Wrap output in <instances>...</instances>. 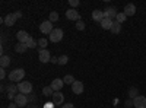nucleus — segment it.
Segmentation results:
<instances>
[{"label":"nucleus","mask_w":146,"mask_h":108,"mask_svg":"<svg viewBox=\"0 0 146 108\" xmlns=\"http://www.w3.org/2000/svg\"><path fill=\"white\" fill-rule=\"evenodd\" d=\"M23 78H25V70H23V69H15V70H12L9 73V80L10 82L21 83Z\"/></svg>","instance_id":"f257e3e1"},{"label":"nucleus","mask_w":146,"mask_h":108,"mask_svg":"<svg viewBox=\"0 0 146 108\" xmlns=\"http://www.w3.org/2000/svg\"><path fill=\"white\" fill-rule=\"evenodd\" d=\"M22 18V12H15V13H9L6 18H5V25L7 27H13L15 25V22L16 19Z\"/></svg>","instance_id":"f03ea898"},{"label":"nucleus","mask_w":146,"mask_h":108,"mask_svg":"<svg viewBox=\"0 0 146 108\" xmlns=\"http://www.w3.org/2000/svg\"><path fill=\"white\" fill-rule=\"evenodd\" d=\"M18 89L23 95H29V93H32V83L31 82H21V83H18Z\"/></svg>","instance_id":"7ed1b4c3"},{"label":"nucleus","mask_w":146,"mask_h":108,"mask_svg":"<svg viewBox=\"0 0 146 108\" xmlns=\"http://www.w3.org/2000/svg\"><path fill=\"white\" fill-rule=\"evenodd\" d=\"M48 38H50V41L51 42H60V41H62V38H63V29H60V28H54L53 29V32L50 34V37H48Z\"/></svg>","instance_id":"20e7f679"},{"label":"nucleus","mask_w":146,"mask_h":108,"mask_svg":"<svg viewBox=\"0 0 146 108\" xmlns=\"http://www.w3.org/2000/svg\"><path fill=\"white\" fill-rule=\"evenodd\" d=\"M53 22H50V21H44L42 23H41V25H40V31L44 34V35H50L51 32H53Z\"/></svg>","instance_id":"39448f33"},{"label":"nucleus","mask_w":146,"mask_h":108,"mask_svg":"<svg viewBox=\"0 0 146 108\" xmlns=\"http://www.w3.org/2000/svg\"><path fill=\"white\" fill-rule=\"evenodd\" d=\"M38 58H40V62L41 63H48V62H51V54H50V51L48 50H40V53H38Z\"/></svg>","instance_id":"423d86ee"},{"label":"nucleus","mask_w":146,"mask_h":108,"mask_svg":"<svg viewBox=\"0 0 146 108\" xmlns=\"http://www.w3.org/2000/svg\"><path fill=\"white\" fill-rule=\"evenodd\" d=\"M13 102H15L18 107H27V104H28V97H27V95H23V93H18L16 97H15V99H13Z\"/></svg>","instance_id":"0eeeda50"},{"label":"nucleus","mask_w":146,"mask_h":108,"mask_svg":"<svg viewBox=\"0 0 146 108\" xmlns=\"http://www.w3.org/2000/svg\"><path fill=\"white\" fill-rule=\"evenodd\" d=\"M66 18L69 19V21H80V15H79V12L76 10V9H67V12H66Z\"/></svg>","instance_id":"6e6552de"},{"label":"nucleus","mask_w":146,"mask_h":108,"mask_svg":"<svg viewBox=\"0 0 146 108\" xmlns=\"http://www.w3.org/2000/svg\"><path fill=\"white\" fill-rule=\"evenodd\" d=\"M7 98L9 99H15V97H16V92H19V89H18V85H15V83H10V85L7 86Z\"/></svg>","instance_id":"1a4fd4ad"},{"label":"nucleus","mask_w":146,"mask_h":108,"mask_svg":"<svg viewBox=\"0 0 146 108\" xmlns=\"http://www.w3.org/2000/svg\"><path fill=\"white\" fill-rule=\"evenodd\" d=\"M83 89H85L83 82H80V80H75V83L72 85V92H73V93H76V95L83 93Z\"/></svg>","instance_id":"9d476101"},{"label":"nucleus","mask_w":146,"mask_h":108,"mask_svg":"<svg viewBox=\"0 0 146 108\" xmlns=\"http://www.w3.org/2000/svg\"><path fill=\"white\" fill-rule=\"evenodd\" d=\"M133 107L135 108H146V98L143 95H139L137 98L133 99Z\"/></svg>","instance_id":"9b49d317"},{"label":"nucleus","mask_w":146,"mask_h":108,"mask_svg":"<svg viewBox=\"0 0 146 108\" xmlns=\"http://www.w3.org/2000/svg\"><path fill=\"white\" fill-rule=\"evenodd\" d=\"M50 86L53 88V91H54V92H60V91H62V88L64 86V82H63V79L56 78V79L51 82V85H50Z\"/></svg>","instance_id":"f8f14e48"},{"label":"nucleus","mask_w":146,"mask_h":108,"mask_svg":"<svg viewBox=\"0 0 146 108\" xmlns=\"http://www.w3.org/2000/svg\"><path fill=\"white\" fill-rule=\"evenodd\" d=\"M64 102V95L62 92H54L53 93V104L54 105H63Z\"/></svg>","instance_id":"ddd939ff"},{"label":"nucleus","mask_w":146,"mask_h":108,"mask_svg":"<svg viewBox=\"0 0 146 108\" xmlns=\"http://www.w3.org/2000/svg\"><path fill=\"white\" fill-rule=\"evenodd\" d=\"M29 37H31V35H29L27 31H18V32H16V38H18L19 42L27 44V41L29 40Z\"/></svg>","instance_id":"4468645a"},{"label":"nucleus","mask_w":146,"mask_h":108,"mask_svg":"<svg viewBox=\"0 0 146 108\" xmlns=\"http://www.w3.org/2000/svg\"><path fill=\"white\" fill-rule=\"evenodd\" d=\"M104 16H105L107 19H113V21H114V18L117 16V9H115V7H107V9L104 10Z\"/></svg>","instance_id":"2eb2a0df"},{"label":"nucleus","mask_w":146,"mask_h":108,"mask_svg":"<svg viewBox=\"0 0 146 108\" xmlns=\"http://www.w3.org/2000/svg\"><path fill=\"white\" fill-rule=\"evenodd\" d=\"M104 18H105V16H104V10L96 9V10L92 12V19H94L95 22H100V23H101V22L104 21Z\"/></svg>","instance_id":"dca6fc26"},{"label":"nucleus","mask_w":146,"mask_h":108,"mask_svg":"<svg viewBox=\"0 0 146 108\" xmlns=\"http://www.w3.org/2000/svg\"><path fill=\"white\" fill-rule=\"evenodd\" d=\"M135 13H136V6L133 3H129V5L124 6V15L126 16H133Z\"/></svg>","instance_id":"f3484780"},{"label":"nucleus","mask_w":146,"mask_h":108,"mask_svg":"<svg viewBox=\"0 0 146 108\" xmlns=\"http://www.w3.org/2000/svg\"><path fill=\"white\" fill-rule=\"evenodd\" d=\"M113 25H114V21H113V19H107V18H104V21L101 22V28H102V29H110V31H111Z\"/></svg>","instance_id":"a211bd4d"},{"label":"nucleus","mask_w":146,"mask_h":108,"mask_svg":"<svg viewBox=\"0 0 146 108\" xmlns=\"http://www.w3.org/2000/svg\"><path fill=\"white\" fill-rule=\"evenodd\" d=\"M10 62H12V60H10V57H9V56H6V54L0 57V66H2V69L7 67V66L10 64Z\"/></svg>","instance_id":"6ab92c4d"},{"label":"nucleus","mask_w":146,"mask_h":108,"mask_svg":"<svg viewBox=\"0 0 146 108\" xmlns=\"http://www.w3.org/2000/svg\"><path fill=\"white\" fill-rule=\"evenodd\" d=\"M27 50H28V47H27V44H23V42H18V44L15 45V51L19 53V54L25 53Z\"/></svg>","instance_id":"aec40b11"},{"label":"nucleus","mask_w":146,"mask_h":108,"mask_svg":"<svg viewBox=\"0 0 146 108\" xmlns=\"http://www.w3.org/2000/svg\"><path fill=\"white\" fill-rule=\"evenodd\" d=\"M75 78H73L72 75H66L64 78H63V82H64V85H73V83H75Z\"/></svg>","instance_id":"412c9836"},{"label":"nucleus","mask_w":146,"mask_h":108,"mask_svg":"<svg viewBox=\"0 0 146 108\" xmlns=\"http://www.w3.org/2000/svg\"><path fill=\"white\" fill-rule=\"evenodd\" d=\"M111 32H113V35H117V34H120V32H121V23H118V22H114V25H113V28H111Z\"/></svg>","instance_id":"4be33fe9"},{"label":"nucleus","mask_w":146,"mask_h":108,"mask_svg":"<svg viewBox=\"0 0 146 108\" xmlns=\"http://www.w3.org/2000/svg\"><path fill=\"white\" fill-rule=\"evenodd\" d=\"M42 93L45 95V97H53L54 91H53L51 86H44V88H42Z\"/></svg>","instance_id":"5701e85b"},{"label":"nucleus","mask_w":146,"mask_h":108,"mask_svg":"<svg viewBox=\"0 0 146 108\" xmlns=\"http://www.w3.org/2000/svg\"><path fill=\"white\" fill-rule=\"evenodd\" d=\"M36 44H38V41H35L32 37H29V40L27 41V47H28V48H35Z\"/></svg>","instance_id":"b1692460"},{"label":"nucleus","mask_w":146,"mask_h":108,"mask_svg":"<svg viewBox=\"0 0 146 108\" xmlns=\"http://www.w3.org/2000/svg\"><path fill=\"white\" fill-rule=\"evenodd\" d=\"M126 15H124V12H121V13H117V16H115V22H118V23H123L124 21H126Z\"/></svg>","instance_id":"393cba45"},{"label":"nucleus","mask_w":146,"mask_h":108,"mask_svg":"<svg viewBox=\"0 0 146 108\" xmlns=\"http://www.w3.org/2000/svg\"><path fill=\"white\" fill-rule=\"evenodd\" d=\"M139 92H137V89L136 88H130V91H129V97L131 98V99H135V98H137L139 95H137Z\"/></svg>","instance_id":"a878e982"},{"label":"nucleus","mask_w":146,"mask_h":108,"mask_svg":"<svg viewBox=\"0 0 146 108\" xmlns=\"http://www.w3.org/2000/svg\"><path fill=\"white\" fill-rule=\"evenodd\" d=\"M67 62H69V57H67V56H60V57H58V64H60V66L67 64Z\"/></svg>","instance_id":"bb28decb"},{"label":"nucleus","mask_w":146,"mask_h":108,"mask_svg":"<svg viewBox=\"0 0 146 108\" xmlns=\"http://www.w3.org/2000/svg\"><path fill=\"white\" fill-rule=\"evenodd\" d=\"M50 22H57L58 21V13L57 12H50V19H48Z\"/></svg>","instance_id":"cd10ccee"},{"label":"nucleus","mask_w":146,"mask_h":108,"mask_svg":"<svg viewBox=\"0 0 146 108\" xmlns=\"http://www.w3.org/2000/svg\"><path fill=\"white\" fill-rule=\"evenodd\" d=\"M76 29L78 31H83L85 29V22L83 21H78L76 22Z\"/></svg>","instance_id":"c85d7f7f"},{"label":"nucleus","mask_w":146,"mask_h":108,"mask_svg":"<svg viewBox=\"0 0 146 108\" xmlns=\"http://www.w3.org/2000/svg\"><path fill=\"white\" fill-rule=\"evenodd\" d=\"M47 42H48V41H47L45 38H40V40H38V45L42 47V50H44V47H47Z\"/></svg>","instance_id":"c756f323"},{"label":"nucleus","mask_w":146,"mask_h":108,"mask_svg":"<svg viewBox=\"0 0 146 108\" xmlns=\"http://www.w3.org/2000/svg\"><path fill=\"white\" fill-rule=\"evenodd\" d=\"M69 5H70V6H72V9H73V7L79 6V5H80V2H79V0H69Z\"/></svg>","instance_id":"7c9ffc66"},{"label":"nucleus","mask_w":146,"mask_h":108,"mask_svg":"<svg viewBox=\"0 0 146 108\" xmlns=\"http://www.w3.org/2000/svg\"><path fill=\"white\" fill-rule=\"evenodd\" d=\"M5 78H6V72H5V70L2 69V70H0V79H2V80H3Z\"/></svg>","instance_id":"2f4dec72"},{"label":"nucleus","mask_w":146,"mask_h":108,"mask_svg":"<svg viewBox=\"0 0 146 108\" xmlns=\"http://www.w3.org/2000/svg\"><path fill=\"white\" fill-rule=\"evenodd\" d=\"M130 107H133V99L126 101V108H130Z\"/></svg>","instance_id":"473e14b6"},{"label":"nucleus","mask_w":146,"mask_h":108,"mask_svg":"<svg viewBox=\"0 0 146 108\" xmlns=\"http://www.w3.org/2000/svg\"><path fill=\"white\" fill-rule=\"evenodd\" d=\"M62 108H75V107H73V104H69V102H67V104H63Z\"/></svg>","instance_id":"72a5a7b5"},{"label":"nucleus","mask_w":146,"mask_h":108,"mask_svg":"<svg viewBox=\"0 0 146 108\" xmlns=\"http://www.w3.org/2000/svg\"><path fill=\"white\" fill-rule=\"evenodd\" d=\"M27 97H28V101H35V95L29 93V95H27Z\"/></svg>","instance_id":"f704fd0d"},{"label":"nucleus","mask_w":146,"mask_h":108,"mask_svg":"<svg viewBox=\"0 0 146 108\" xmlns=\"http://www.w3.org/2000/svg\"><path fill=\"white\" fill-rule=\"evenodd\" d=\"M51 63H54V64L57 63V64H58V57H57V58H56V57H51Z\"/></svg>","instance_id":"c9c22d12"},{"label":"nucleus","mask_w":146,"mask_h":108,"mask_svg":"<svg viewBox=\"0 0 146 108\" xmlns=\"http://www.w3.org/2000/svg\"><path fill=\"white\" fill-rule=\"evenodd\" d=\"M54 107V104L53 102H48V104H45V108H53Z\"/></svg>","instance_id":"e433bc0d"},{"label":"nucleus","mask_w":146,"mask_h":108,"mask_svg":"<svg viewBox=\"0 0 146 108\" xmlns=\"http://www.w3.org/2000/svg\"><path fill=\"white\" fill-rule=\"evenodd\" d=\"M9 108H18V105L13 102V104H10V105H9Z\"/></svg>","instance_id":"4c0bfd02"},{"label":"nucleus","mask_w":146,"mask_h":108,"mask_svg":"<svg viewBox=\"0 0 146 108\" xmlns=\"http://www.w3.org/2000/svg\"><path fill=\"white\" fill-rule=\"evenodd\" d=\"M27 107H28V108H36V105H34V104H32V105H27Z\"/></svg>","instance_id":"58836bf2"}]
</instances>
